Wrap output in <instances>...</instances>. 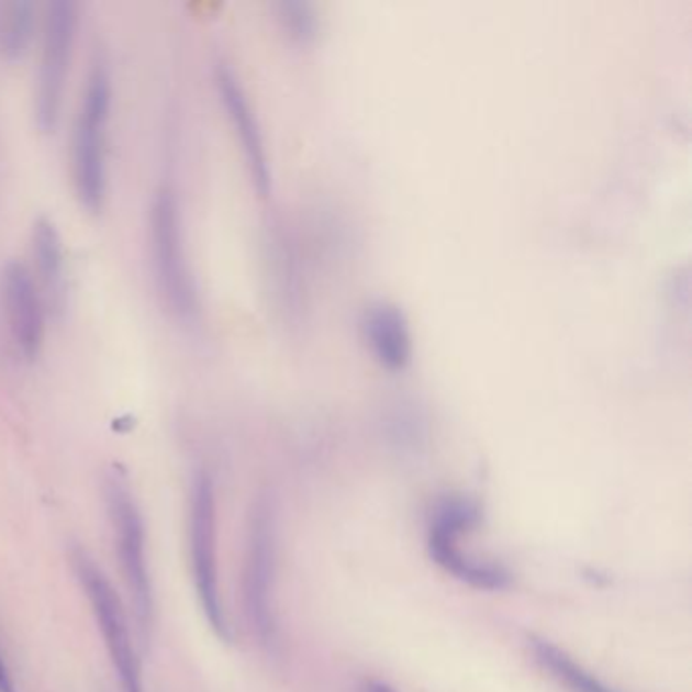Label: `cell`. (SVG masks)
Instances as JSON below:
<instances>
[{
    "instance_id": "1",
    "label": "cell",
    "mask_w": 692,
    "mask_h": 692,
    "mask_svg": "<svg viewBox=\"0 0 692 692\" xmlns=\"http://www.w3.org/2000/svg\"><path fill=\"white\" fill-rule=\"evenodd\" d=\"M114 88L107 62H93L71 126V183L81 208L102 210L108 193V129Z\"/></svg>"
},
{
    "instance_id": "2",
    "label": "cell",
    "mask_w": 692,
    "mask_h": 692,
    "mask_svg": "<svg viewBox=\"0 0 692 692\" xmlns=\"http://www.w3.org/2000/svg\"><path fill=\"white\" fill-rule=\"evenodd\" d=\"M150 265L163 303L179 320L189 321L198 311V287L187 254L183 213L177 191L160 186L148 210Z\"/></svg>"
},
{
    "instance_id": "3",
    "label": "cell",
    "mask_w": 692,
    "mask_h": 692,
    "mask_svg": "<svg viewBox=\"0 0 692 692\" xmlns=\"http://www.w3.org/2000/svg\"><path fill=\"white\" fill-rule=\"evenodd\" d=\"M78 4L74 0H52L40 23V62L33 92V114L43 133L62 121L69 67L78 37Z\"/></svg>"
},
{
    "instance_id": "4",
    "label": "cell",
    "mask_w": 692,
    "mask_h": 692,
    "mask_svg": "<svg viewBox=\"0 0 692 692\" xmlns=\"http://www.w3.org/2000/svg\"><path fill=\"white\" fill-rule=\"evenodd\" d=\"M108 516L114 528V540L119 548L122 577L133 600L134 613L143 636L147 638L155 620V598L148 574L147 550H145V524L138 504L131 492L126 476L119 467L108 471L104 481Z\"/></svg>"
},
{
    "instance_id": "5",
    "label": "cell",
    "mask_w": 692,
    "mask_h": 692,
    "mask_svg": "<svg viewBox=\"0 0 692 692\" xmlns=\"http://www.w3.org/2000/svg\"><path fill=\"white\" fill-rule=\"evenodd\" d=\"M189 557L201 612L222 641H232L217 574V512L208 471H198L189 498Z\"/></svg>"
},
{
    "instance_id": "6",
    "label": "cell",
    "mask_w": 692,
    "mask_h": 692,
    "mask_svg": "<svg viewBox=\"0 0 692 692\" xmlns=\"http://www.w3.org/2000/svg\"><path fill=\"white\" fill-rule=\"evenodd\" d=\"M74 569L80 579L81 587L86 591V598L92 605L93 617L102 632V638L107 644L108 656L121 680L122 691L143 692V677H141V662L136 656L129 620L122 607L121 598L110 585L107 574L96 567L83 550L74 553Z\"/></svg>"
},
{
    "instance_id": "7",
    "label": "cell",
    "mask_w": 692,
    "mask_h": 692,
    "mask_svg": "<svg viewBox=\"0 0 692 692\" xmlns=\"http://www.w3.org/2000/svg\"><path fill=\"white\" fill-rule=\"evenodd\" d=\"M275 559H277V531L275 512L267 500H260L253 510L248 553L244 569V605L258 639L270 644L275 639Z\"/></svg>"
},
{
    "instance_id": "8",
    "label": "cell",
    "mask_w": 692,
    "mask_h": 692,
    "mask_svg": "<svg viewBox=\"0 0 692 692\" xmlns=\"http://www.w3.org/2000/svg\"><path fill=\"white\" fill-rule=\"evenodd\" d=\"M2 305L14 347L27 360L37 358L49 311L25 260L13 258L2 268Z\"/></svg>"
},
{
    "instance_id": "9",
    "label": "cell",
    "mask_w": 692,
    "mask_h": 692,
    "mask_svg": "<svg viewBox=\"0 0 692 692\" xmlns=\"http://www.w3.org/2000/svg\"><path fill=\"white\" fill-rule=\"evenodd\" d=\"M215 86L220 92V100L226 108L227 119L232 121L234 133L241 141L242 153L248 163L254 186L260 193H268L272 179H270L267 145H265L258 116L248 100V93L230 64H217L215 67Z\"/></svg>"
},
{
    "instance_id": "10",
    "label": "cell",
    "mask_w": 692,
    "mask_h": 692,
    "mask_svg": "<svg viewBox=\"0 0 692 692\" xmlns=\"http://www.w3.org/2000/svg\"><path fill=\"white\" fill-rule=\"evenodd\" d=\"M31 260L29 267L40 287L49 315H62L67 305L66 244L54 217L40 215L31 226Z\"/></svg>"
},
{
    "instance_id": "11",
    "label": "cell",
    "mask_w": 692,
    "mask_h": 692,
    "mask_svg": "<svg viewBox=\"0 0 692 692\" xmlns=\"http://www.w3.org/2000/svg\"><path fill=\"white\" fill-rule=\"evenodd\" d=\"M366 337L376 358L390 370H402L413 356V337L409 321L399 306L378 301L366 313Z\"/></svg>"
},
{
    "instance_id": "12",
    "label": "cell",
    "mask_w": 692,
    "mask_h": 692,
    "mask_svg": "<svg viewBox=\"0 0 692 692\" xmlns=\"http://www.w3.org/2000/svg\"><path fill=\"white\" fill-rule=\"evenodd\" d=\"M428 553L439 567L451 572L453 577H457L467 585L488 589V591H500V589H506L510 585V572L502 565L485 562V560L473 559L469 555H464L455 536L431 531Z\"/></svg>"
},
{
    "instance_id": "13",
    "label": "cell",
    "mask_w": 692,
    "mask_h": 692,
    "mask_svg": "<svg viewBox=\"0 0 692 692\" xmlns=\"http://www.w3.org/2000/svg\"><path fill=\"white\" fill-rule=\"evenodd\" d=\"M40 29L37 9L29 0H0V57L16 59L27 52Z\"/></svg>"
},
{
    "instance_id": "14",
    "label": "cell",
    "mask_w": 692,
    "mask_h": 692,
    "mask_svg": "<svg viewBox=\"0 0 692 692\" xmlns=\"http://www.w3.org/2000/svg\"><path fill=\"white\" fill-rule=\"evenodd\" d=\"M533 652L538 665L571 692H620L595 679L583 666L577 665L569 654L548 639L534 638Z\"/></svg>"
},
{
    "instance_id": "15",
    "label": "cell",
    "mask_w": 692,
    "mask_h": 692,
    "mask_svg": "<svg viewBox=\"0 0 692 692\" xmlns=\"http://www.w3.org/2000/svg\"><path fill=\"white\" fill-rule=\"evenodd\" d=\"M280 16H282L287 29L297 37H306L313 31V16H311V9L305 2H282Z\"/></svg>"
},
{
    "instance_id": "16",
    "label": "cell",
    "mask_w": 692,
    "mask_h": 692,
    "mask_svg": "<svg viewBox=\"0 0 692 692\" xmlns=\"http://www.w3.org/2000/svg\"><path fill=\"white\" fill-rule=\"evenodd\" d=\"M0 692H16L13 677H11V670H9V666L4 662L2 654H0Z\"/></svg>"
},
{
    "instance_id": "17",
    "label": "cell",
    "mask_w": 692,
    "mask_h": 692,
    "mask_svg": "<svg viewBox=\"0 0 692 692\" xmlns=\"http://www.w3.org/2000/svg\"><path fill=\"white\" fill-rule=\"evenodd\" d=\"M364 692H394L387 684H382V682H370Z\"/></svg>"
}]
</instances>
